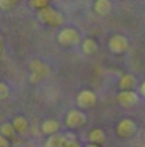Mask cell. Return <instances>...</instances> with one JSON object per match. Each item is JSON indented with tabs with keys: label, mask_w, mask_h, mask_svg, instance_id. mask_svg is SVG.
Masks as SVG:
<instances>
[{
	"label": "cell",
	"mask_w": 145,
	"mask_h": 147,
	"mask_svg": "<svg viewBox=\"0 0 145 147\" xmlns=\"http://www.w3.org/2000/svg\"><path fill=\"white\" fill-rule=\"evenodd\" d=\"M140 95H142V96L145 98V81L142 83V85H140Z\"/></svg>",
	"instance_id": "7402d4cb"
},
{
	"label": "cell",
	"mask_w": 145,
	"mask_h": 147,
	"mask_svg": "<svg viewBox=\"0 0 145 147\" xmlns=\"http://www.w3.org/2000/svg\"><path fill=\"white\" fill-rule=\"evenodd\" d=\"M137 130V125H135V122L132 120V118H122L120 122H118V125H116V134L122 137V139H128L132 137L133 134Z\"/></svg>",
	"instance_id": "8992f818"
},
{
	"label": "cell",
	"mask_w": 145,
	"mask_h": 147,
	"mask_svg": "<svg viewBox=\"0 0 145 147\" xmlns=\"http://www.w3.org/2000/svg\"><path fill=\"white\" fill-rule=\"evenodd\" d=\"M12 125H14L15 132H19V134H24L29 129V122L24 117H15L14 120H12Z\"/></svg>",
	"instance_id": "5bb4252c"
},
{
	"label": "cell",
	"mask_w": 145,
	"mask_h": 147,
	"mask_svg": "<svg viewBox=\"0 0 145 147\" xmlns=\"http://www.w3.org/2000/svg\"><path fill=\"white\" fill-rule=\"evenodd\" d=\"M76 103H78L79 108H91V107H95L96 105V95H95V91H91V90L79 91V95L76 98Z\"/></svg>",
	"instance_id": "52a82bcc"
},
{
	"label": "cell",
	"mask_w": 145,
	"mask_h": 147,
	"mask_svg": "<svg viewBox=\"0 0 145 147\" xmlns=\"http://www.w3.org/2000/svg\"><path fill=\"white\" fill-rule=\"evenodd\" d=\"M9 95H10V88H9L5 83L0 81V100H7Z\"/></svg>",
	"instance_id": "d6986e66"
},
{
	"label": "cell",
	"mask_w": 145,
	"mask_h": 147,
	"mask_svg": "<svg viewBox=\"0 0 145 147\" xmlns=\"http://www.w3.org/2000/svg\"><path fill=\"white\" fill-rule=\"evenodd\" d=\"M41 132L46 134V135H56L59 132V122L58 120H54V118H49V120H46L42 122V125H41Z\"/></svg>",
	"instance_id": "9c48e42d"
},
{
	"label": "cell",
	"mask_w": 145,
	"mask_h": 147,
	"mask_svg": "<svg viewBox=\"0 0 145 147\" xmlns=\"http://www.w3.org/2000/svg\"><path fill=\"white\" fill-rule=\"evenodd\" d=\"M116 100H118V103L123 108H130V107L138 103V93H135L133 90L132 91H120L118 96H116Z\"/></svg>",
	"instance_id": "ba28073f"
},
{
	"label": "cell",
	"mask_w": 145,
	"mask_h": 147,
	"mask_svg": "<svg viewBox=\"0 0 145 147\" xmlns=\"http://www.w3.org/2000/svg\"><path fill=\"white\" fill-rule=\"evenodd\" d=\"M144 139H145V132H144Z\"/></svg>",
	"instance_id": "cb8c5ba5"
},
{
	"label": "cell",
	"mask_w": 145,
	"mask_h": 147,
	"mask_svg": "<svg viewBox=\"0 0 145 147\" xmlns=\"http://www.w3.org/2000/svg\"><path fill=\"white\" fill-rule=\"evenodd\" d=\"M30 66V83H39V80L44 78V76H47L49 74V66L47 64H44L42 61H39V59H34V61H30L29 63Z\"/></svg>",
	"instance_id": "3957f363"
},
{
	"label": "cell",
	"mask_w": 145,
	"mask_h": 147,
	"mask_svg": "<svg viewBox=\"0 0 145 147\" xmlns=\"http://www.w3.org/2000/svg\"><path fill=\"white\" fill-rule=\"evenodd\" d=\"M64 146V135H51L44 147H62Z\"/></svg>",
	"instance_id": "9a60e30c"
},
{
	"label": "cell",
	"mask_w": 145,
	"mask_h": 147,
	"mask_svg": "<svg viewBox=\"0 0 145 147\" xmlns=\"http://www.w3.org/2000/svg\"><path fill=\"white\" fill-rule=\"evenodd\" d=\"M86 147H100V146H96V144H86Z\"/></svg>",
	"instance_id": "603a6c76"
},
{
	"label": "cell",
	"mask_w": 145,
	"mask_h": 147,
	"mask_svg": "<svg viewBox=\"0 0 145 147\" xmlns=\"http://www.w3.org/2000/svg\"><path fill=\"white\" fill-rule=\"evenodd\" d=\"M0 47H2V44H0Z\"/></svg>",
	"instance_id": "d4e9b609"
},
{
	"label": "cell",
	"mask_w": 145,
	"mask_h": 147,
	"mask_svg": "<svg viewBox=\"0 0 145 147\" xmlns=\"http://www.w3.org/2000/svg\"><path fill=\"white\" fill-rule=\"evenodd\" d=\"M86 123V113L83 110H71L66 115V125L69 129H79Z\"/></svg>",
	"instance_id": "5b68a950"
},
{
	"label": "cell",
	"mask_w": 145,
	"mask_h": 147,
	"mask_svg": "<svg viewBox=\"0 0 145 147\" xmlns=\"http://www.w3.org/2000/svg\"><path fill=\"white\" fill-rule=\"evenodd\" d=\"M58 42L64 47H72V46H78L81 41V36L79 32L74 29V27H64V29L59 30L58 34Z\"/></svg>",
	"instance_id": "6da1fadb"
},
{
	"label": "cell",
	"mask_w": 145,
	"mask_h": 147,
	"mask_svg": "<svg viewBox=\"0 0 145 147\" xmlns=\"http://www.w3.org/2000/svg\"><path fill=\"white\" fill-rule=\"evenodd\" d=\"M81 47H83V53H85L86 56H91V54H95V53L98 51V44H96V41H95L93 37H86V39L81 42Z\"/></svg>",
	"instance_id": "4fadbf2b"
},
{
	"label": "cell",
	"mask_w": 145,
	"mask_h": 147,
	"mask_svg": "<svg viewBox=\"0 0 145 147\" xmlns=\"http://www.w3.org/2000/svg\"><path fill=\"white\" fill-rule=\"evenodd\" d=\"M0 147H10L9 139H7V137H3V135H0Z\"/></svg>",
	"instance_id": "44dd1931"
},
{
	"label": "cell",
	"mask_w": 145,
	"mask_h": 147,
	"mask_svg": "<svg viewBox=\"0 0 145 147\" xmlns=\"http://www.w3.org/2000/svg\"><path fill=\"white\" fill-rule=\"evenodd\" d=\"M39 20L44 24H49V26H62L64 24V15L51 9V7H46L42 10H39Z\"/></svg>",
	"instance_id": "7a4b0ae2"
},
{
	"label": "cell",
	"mask_w": 145,
	"mask_h": 147,
	"mask_svg": "<svg viewBox=\"0 0 145 147\" xmlns=\"http://www.w3.org/2000/svg\"><path fill=\"white\" fill-rule=\"evenodd\" d=\"M88 140L89 144H96V146H101L103 142L106 140V135L101 129H93L91 132L88 134Z\"/></svg>",
	"instance_id": "7c38bea8"
},
{
	"label": "cell",
	"mask_w": 145,
	"mask_h": 147,
	"mask_svg": "<svg viewBox=\"0 0 145 147\" xmlns=\"http://www.w3.org/2000/svg\"><path fill=\"white\" fill-rule=\"evenodd\" d=\"M135 85H137V80H135V76L130 74V73L123 74V76L120 78V81H118V86H120L122 91H132Z\"/></svg>",
	"instance_id": "30bf717a"
},
{
	"label": "cell",
	"mask_w": 145,
	"mask_h": 147,
	"mask_svg": "<svg viewBox=\"0 0 145 147\" xmlns=\"http://www.w3.org/2000/svg\"><path fill=\"white\" fill-rule=\"evenodd\" d=\"M108 47L113 54H123L127 49H128V39L122 34H115L110 37L108 41Z\"/></svg>",
	"instance_id": "277c9868"
},
{
	"label": "cell",
	"mask_w": 145,
	"mask_h": 147,
	"mask_svg": "<svg viewBox=\"0 0 145 147\" xmlns=\"http://www.w3.org/2000/svg\"><path fill=\"white\" fill-rule=\"evenodd\" d=\"M62 147H79L78 140H76V135L71 134V132L64 134V146Z\"/></svg>",
	"instance_id": "e0dca14e"
},
{
	"label": "cell",
	"mask_w": 145,
	"mask_h": 147,
	"mask_svg": "<svg viewBox=\"0 0 145 147\" xmlns=\"http://www.w3.org/2000/svg\"><path fill=\"white\" fill-rule=\"evenodd\" d=\"M93 9H95V12L98 15H108L111 12V9H113V3L110 0H96Z\"/></svg>",
	"instance_id": "8fae6325"
},
{
	"label": "cell",
	"mask_w": 145,
	"mask_h": 147,
	"mask_svg": "<svg viewBox=\"0 0 145 147\" xmlns=\"http://www.w3.org/2000/svg\"><path fill=\"white\" fill-rule=\"evenodd\" d=\"M15 129L12 123H3L2 127H0V135H3V137H7V139H12L15 137Z\"/></svg>",
	"instance_id": "2e32d148"
},
{
	"label": "cell",
	"mask_w": 145,
	"mask_h": 147,
	"mask_svg": "<svg viewBox=\"0 0 145 147\" xmlns=\"http://www.w3.org/2000/svg\"><path fill=\"white\" fill-rule=\"evenodd\" d=\"M29 5H30V7H34V9H41V10H42V9H46V7H49L46 0H41V2H39V0H30Z\"/></svg>",
	"instance_id": "ffe728a7"
},
{
	"label": "cell",
	"mask_w": 145,
	"mask_h": 147,
	"mask_svg": "<svg viewBox=\"0 0 145 147\" xmlns=\"http://www.w3.org/2000/svg\"><path fill=\"white\" fill-rule=\"evenodd\" d=\"M17 5V0H0V9L2 10H10Z\"/></svg>",
	"instance_id": "ac0fdd59"
}]
</instances>
